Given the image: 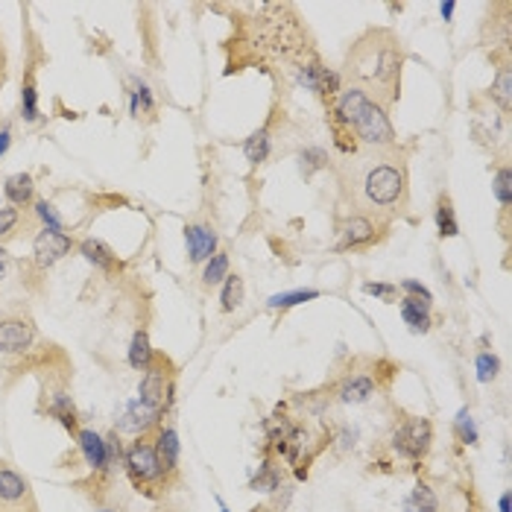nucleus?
<instances>
[{
  "mask_svg": "<svg viewBox=\"0 0 512 512\" xmlns=\"http://www.w3.org/2000/svg\"><path fill=\"white\" fill-rule=\"evenodd\" d=\"M343 199L352 206V214L375 220H392L410 206V176L407 161L399 147L390 150H357L337 164Z\"/></svg>",
  "mask_w": 512,
  "mask_h": 512,
  "instance_id": "f257e3e1",
  "label": "nucleus"
},
{
  "mask_svg": "<svg viewBox=\"0 0 512 512\" xmlns=\"http://www.w3.org/2000/svg\"><path fill=\"white\" fill-rule=\"evenodd\" d=\"M401 71H404V47L392 30L375 27L366 30L349 47L343 62V76L352 89H361L384 109L392 105L401 94Z\"/></svg>",
  "mask_w": 512,
  "mask_h": 512,
  "instance_id": "f03ea898",
  "label": "nucleus"
},
{
  "mask_svg": "<svg viewBox=\"0 0 512 512\" xmlns=\"http://www.w3.org/2000/svg\"><path fill=\"white\" fill-rule=\"evenodd\" d=\"M328 127H331L334 144L343 150V156H352L357 150H390L399 147L390 114L381 103L366 97L361 89L345 85L331 100L328 112Z\"/></svg>",
  "mask_w": 512,
  "mask_h": 512,
  "instance_id": "7ed1b4c3",
  "label": "nucleus"
},
{
  "mask_svg": "<svg viewBox=\"0 0 512 512\" xmlns=\"http://www.w3.org/2000/svg\"><path fill=\"white\" fill-rule=\"evenodd\" d=\"M123 475L144 495H161L170 486V477L164 475L161 462L152 448V437H135L127 448H123Z\"/></svg>",
  "mask_w": 512,
  "mask_h": 512,
  "instance_id": "20e7f679",
  "label": "nucleus"
},
{
  "mask_svg": "<svg viewBox=\"0 0 512 512\" xmlns=\"http://www.w3.org/2000/svg\"><path fill=\"white\" fill-rule=\"evenodd\" d=\"M390 446L401 460H424L433 448V422L428 416H404L395 424Z\"/></svg>",
  "mask_w": 512,
  "mask_h": 512,
  "instance_id": "39448f33",
  "label": "nucleus"
},
{
  "mask_svg": "<svg viewBox=\"0 0 512 512\" xmlns=\"http://www.w3.org/2000/svg\"><path fill=\"white\" fill-rule=\"evenodd\" d=\"M138 401L159 413H167L170 401H173V372H170L167 357L156 354L152 363L144 369L141 384H138Z\"/></svg>",
  "mask_w": 512,
  "mask_h": 512,
  "instance_id": "423d86ee",
  "label": "nucleus"
},
{
  "mask_svg": "<svg viewBox=\"0 0 512 512\" xmlns=\"http://www.w3.org/2000/svg\"><path fill=\"white\" fill-rule=\"evenodd\" d=\"M0 512H38L33 483L6 460H0Z\"/></svg>",
  "mask_w": 512,
  "mask_h": 512,
  "instance_id": "0eeeda50",
  "label": "nucleus"
},
{
  "mask_svg": "<svg viewBox=\"0 0 512 512\" xmlns=\"http://www.w3.org/2000/svg\"><path fill=\"white\" fill-rule=\"evenodd\" d=\"M38 340L35 322L24 314L0 316V354H30Z\"/></svg>",
  "mask_w": 512,
  "mask_h": 512,
  "instance_id": "6e6552de",
  "label": "nucleus"
},
{
  "mask_svg": "<svg viewBox=\"0 0 512 512\" xmlns=\"http://www.w3.org/2000/svg\"><path fill=\"white\" fill-rule=\"evenodd\" d=\"M386 223L384 220H375V217H366V214H352L345 217V223L340 226V240H337V252H349V249H361V246H369L378 231Z\"/></svg>",
  "mask_w": 512,
  "mask_h": 512,
  "instance_id": "1a4fd4ad",
  "label": "nucleus"
},
{
  "mask_svg": "<svg viewBox=\"0 0 512 512\" xmlns=\"http://www.w3.org/2000/svg\"><path fill=\"white\" fill-rule=\"evenodd\" d=\"M76 448H80L85 466L91 469L94 477H109L114 466L109 462V446H105V437H100L97 431L91 428H80L76 431Z\"/></svg>",
  "mask_w": 512,
  "mask_h": 512,
  "instance_id": "9d476101",
  "label": "nucleus"
},
{
  "mask_svg": "<svg viewBox=\"0 0 512 512\" xmlns=\"http://www.w3.org/2000/svg\"><path fill=\"white\" fill-rule=\"evenodd\" d=\"M74 249V237L65 235V231H53V229H42L33 240V260L38 269H50L53 264Z\"/></svg>",
  "mask_w": 512,
  "mask_h": 512,
  "instance_id": "9b49d317",
  "label": "nucleus"
},
{
  "mask_svg": "<svg viewBox=\"0 0 512 512\" xmlns=\"http://www.w3.org/2000/svg\"><path fill=\"white\" fill-rule=\"evenodd\" d=\"M152 448H156V457L161 462L164 475L170 480H179V460H182V446H179V433L173 424H159V431L152 433Z\"/></svg>",
  "mask_w": 512,
  "mask_h": 512,
  "instance_id": "f8f14e48",
  "label": "nucleus"
},
{
  "mask_svg": "<svg viewBox=\"0 0 512 512\" xmlns=\"http://www.w3.org/2000/svg\"><path fill=\"white\" fill-rule=\"evenodd\" d=\"M378 392V381L372 378V375H366V372H352V375H345V378L337 384V401L340 404H366V401H372V395Z\"/></svg>",
  "mask_w": 512,
  "mask_h": 512,
  "instance_id": "ddd939ff",
  "label": "nucleus"
},
{
  "mask_svg": "<svg viewBox=\"0 0 512 512\" xmlns=\"http://www.w3.org/2000/svg\"><path fill=\"white\" fill-rule=\"evenodd\" d=\"M185 246L190 264H206V260L217 252V235L214 229L206 223H193L185 229Z\"/></svg>",
  "mask_w": 512,
  "mask_h": 512,
  "instance_id": "4468645a",
  "label": "nucleus"
},
{
  "mask_svg": "<svg viewBox=\"0 0 512 512\" xmlns=\"http://www.w3.org/2000/svg\"><path fill=\"white\" fill-rule=\"evenodd\" d=\"M76 249H80V255L89 260L91 267L100 269V273H118L120 269V260H118V255H114V249L109 244H103V240L85 237Z\"/></svg>",
  "mask_w": 512,
  "mask_h": 512,
  "instance_id": "2eb2a0df",
  "label": "nucleus"
},
{
  "mask_svg": "<svg viewBox=\"0 0 512 512\" xmlns=\"http://www.w3.org/2000/svg\"><path fill=\"white\" fill-rule=\"evenodd\" d=\"M4 199L9 202L12 208H27L35 202V182L30 173H12L6 182H4Z\"/></svg>",
  "mask_w": 512,
  "mask_h": 512,
  "instance_id": "dca6fc26",
  "label": "nucleus"
},
{
  "mask_svg": "<svg viewBox=\"0 0 512 512\" xmlns=\"http://www.w3.org/2000/svg\"><path fill=\"white\" fill-rule=\"evenodd\" d=\"M401 320L410 325L413 334H428L431 325H433V316H431V305L422 302V299H410L404 296L401 299Z\"/></svg>",
  "mask_w": 512,
  "mask_h": 512,
  "instance_id": "f3484780",
  "label": "nucleus"
},
{
  "mask_svg": "<svg viewBox=\"0 0 512 512\" xmlns=\"http://www.w3.org/2000/svg\"><path fill=\"white\" fill-rule=\"evenodd\" d=\"M152 357H156V349H152V343H150V334L144 331V328H138V331L132 334V340H129L127 361H129V366L135 372H144L152 363Z\"/></svg>",
  "mask_w": 512,
  "mask_h": 512,
  "instance_id": "a211bd4d",
  "label": "nucleus"
},
{
  "mask_svg": "<svg viewBox=\"0 0 512 512\" xmlns=\"http://www.w3.org/2000/svg\"><path fill=\"white\" fill-rule=\"evenodd\" d=\"M404 512H439V495L428 483H416L410 495L404 498Z\"/></svg>",
  "mask_w": 512,
  "mask_h": 512,
  "instance_id": "6ab92c4d",
  "label": "nucleus"
},
{
  "mask_svg": "<svg viewBox=\"0 0 512 512\" xmlns=\"http://www.w3.org/2000/svg\"><path fill=\"white\" fill-rule=\"evenodd\" d=\"M269 152H273V138H269V129H258L244 141V156H246L249 164H252V167L264 164L269 159Z\"/></svg>",
  "mask_w": 512,
  "mask_h": 512,
  "instance_id": "aec40b11",
  "label": "nucleus"
},
{
  "mask_svg": "<svg viewBox=\"0 0 512 512\" xmlns=\"http://www.w3.org/2000/svg\"><path fill=\"white\" fill-rule=\"evenodd\" d=\"M129 112H132V118H144V114L156 112V97H152L147 82L132 80V85H129Z\"/></svg>",
  "mask_w": 512,
  "mask_h": 512,
  "instance_id": "412c9836",
  "label": "nucleus"
},
{
  "mask_svg": "<svg viewBox=\"0 0 512 512\" xmlns=\"http://www.w3.org/2000/svg\"><path fill=\"white\" fill-rule=\"evenodd\" d=\"M244 296H246L244 278L229 273V275H226V282H223V290H220V307H223V314L237 311V307L244 305Z\"/></svg>",
  "mask_w": 512,
  "mask_h": 512,
  "instance_id": "4be33fe9",
  "label": "nucleus"
},
{
  "mask_svg": "<svg viewBox=\"0 0 512 512\" xmlns=\"http://www.w3.org/2000/svg\"><path fill=\"white\" fill-rule=\"evenodd\" d=\"M322 293L314 287H305V290H287V293H275L269 296V307L273 311H287V307H296V305H305V302H314V299H320Z\"/></svg>",
  "mask_w": 512,
  "mask_h": 512,
  "instance_id": "5701e85b",
  "label": "nucleus"
},
{
  "mask_svg": "<svg viewBox=\"0 0 512 512\" xmlns=\"http://www.w3.org/2000/svg\"><path fill=\"white\" fill-rule=\"evenodd\" d=\"M437 229H439V235L442 237H457L460 235V223H457V214H454V202L451 197H446L442 193L439 202H437Z\"/></svg>",
  "mask_w": 512,
  "mask_h": 512,
  "instance_id": "b1692460",
  "label": "nucleus"
},
{
  "mask_svg": "<svg viewBox=\"0 0 512 512\" xmlns=\"http://www.w3.org/2000/svg\"><path fill=\"white\" fill-rule=\"evenodd\" d=\"M226 275H229V255L226 252H214L206 260V267H202V284H206V287H217V284L226 282Z\"/></svg>",
  "mask_w": 512,
  "mask_h": 512,
  "instance_id": "393cba45",
  "label": "nucleus"
},
{
  "mask_svg": "<svg viewBox=\"0 0 512 512\" xmlns=\"http://www.w3.org/2000/svg\"><path fill=\"white\" fill-rule=\"evenodd\" d=\"M492 100L504 109V114L512 112V71H509V65H500L498 80L492 82Z\"/></svg>",
  "mask_w": 512,
  "mask_h": 512,
  "instance_id": "a878e982",
  "label": "nucleus"
},
{
  "mask_svg": "<svg viewBox=\"0 0 512 512\" xmlns=\"http://www.w3.org/2000/svg\"><path fill=\"white\" fill-rule=\"evenodd\" d=\"M249 486H252L255 492H275V489H282V469L273 466L269 460H264L258 466L255 477H252Z\"/></svg>",
  "mask_w": 512,
  "mask_h": 512,
  "instance_id": "bb28decb",
  "label": "nucleus"
},
{
  "mask_svg": "<svg viewBox=\"0 0 512 512\" xmlns=\"http://www.w3.org/2000/svg\"><path fill=\"white\" fill-rule=\"evenodd\" d=\"M21 118H24L27 123H35V120H38V89H35L33 71L27 74V80L21 82Z\"/></svg>",
  "mask_w": 512,
  "mask_h": 512,
  "instance_id": "cd10ccee",
  "label": "nucleus"
},
{
  "mask_svg": "<svg viewBox=\"0 0 512 512\" xmlns=\"http://www.w3.org/2000/svg\"><path fill=\"white\" fill-rule=\"evenodd\" d=\"M33 214H35L38 223H42V229L65 231V220H62L59 211H56L53 202H47V199H35V202H33Z\"/></svg>",
  "mask_w": 512,
  "mask_h": 512,
  "instance_id": "c85d7f7f",
  "label": "nucleus"
},
{
  "mask_svg": "<svg viewBox=\"0 0 512 512\" xmlns=\"http://www.w3.org/2000/svg\"><path fill=\"white\" fill-rule=\"evenodd\" d=\"M454 431H457V439L462 442V446H477V424L475 419H471V410L469 407H462L457 413V419H454Z\"/></svg>",
  "mask_w": 512,
  "mask_h": 512,
  "instance_id": "c756f323",
  "label": "nucleus"
},
{
  "mask_svg": "<svg viewBox=\"0 0 512 512\" xmlns=\"http://www.w3.org/2000/svg\"><path fill=\"white\" fill-rule=\"evenodd\" d=\"M475 372H477V381L480 384H492L500 375V361H498V354H492V352H480L475 357Z\"/></svg>",
  "mask_w": 512,
  "mask_h": 512,
  "instance_id": "7c9ffc66",
  "label": "nucleus"
},
{
  "mask_svg": "<svg viewBox=\"0 0 512 512\" xmlns=\"http://www.w3.org/2000/svg\"><path fill=\"white\" fill-rule=\"evenodd\" d=\"M492 193H495V199L500 202L504 211L512 206V170L509 167H500L495 173V179H492Z\"/></svg>",
  "mask_w": 512,
  "mask_h": 512,
  "instance_id": "2f4dec72",
  "label": "nucleus"
},
{
  "mask_svg": "<svg viewBox=\"0 0 512 512\" xmlns=\"http://www.w3.org/2000/svg\"><path fill=\"white\" fill-rule=\"evenodd\" d=\"M299 161H302V173H305V176H314L316 170H325L331 159H328V152L322 147H307V150L299 152Z\"/></svg>",
  "mask_w": 512,
  "mask_h": 512,
  "instance_id": "473e14b6",
  "label": "nucleus"
},
{
  "mask_svg": "<svg viewBox=\"0 0 512 512\" xmlns=\"http://www.w3.org/2000/svg\"><path fill=\"white\" fill-rule=\"evenodd\" d=\"M21 226V208L0 206V240L15 235V229Z\"/></svg>",
  "mask_w": 512,
  "mask_h": 512,
  "instance_id": "72a5a7b5",
  "label": "nucleus"
},
{
  "mask_svg": "<svg viewBox=\"0 0 512 512\" xmlns=\"http://www.w3.org/2000/svg\"><path fill=\"white\" fill-rule=\"evenodd\" d=\"M363 293H366V296H375V299H381V302H386V305L399 302V287H395V284H384V282H366V284H363Z\"/></svg>",
  "mask_w": 512,
  "mask_h": 512,
  "instance_id": "f704fd0d",
  "label": "nucleus"
},
{
  "mask_svg": "<svg viewBox=\"0 0 512 512\" xmlns=\"http://www.w3.org/2000/svg\"><path fill=\"white\" fill-rule=\"evenodd\" d=\"M399 290H404V293H407L410 299H422V302L433 305V293L422 282H416V278H404V282L399 284Z\"/></svg>",
  "mask_w": 512,
  "mask_h": 512,
  "instance_id": "c9c22d12",
  "label": "nucleus"
},
{
  "mask_svg": "<svg viewBox=\"0 0 512 512\" xmlns=\"http://www.w3.org/2000/svg\"><path fill=\"white\" fill-rule=\"evenodd\" d=\"M9 147H12V129H9V127H0V159L6 156Z\"/></svg>",
  "mask_w": 512,
  "mask_h": 512,
  "instance_id": "e433bc0d",
  "label": "nucleus"
},
{
  "mask_svg": "<svg viewBox=\"0 0 512 512\" xmlns=\"http://www.w3.org/2000/svg\"><path fill=\"white\" fill-rule=\"evenodd\" d=\"M9 267H12V258H9V252L4 246H0V282L9 275Z\"/></svg>",
  "mask_w": 512,
  "mask_h": 512,
  "instance_id": "4c0bfd02",
  "label": "nucleus"
},
{
  "mask_svg": "<svg viewBox=\"0 0 512 512\" xmlns=\"http://www.w3.org/2000/svg\"><path fill=\"white\" fill-rule=\"evenodd\" d=\"M454 9H457V4H454V0H442V4H439V15L446 18V21H451V18H454Z\"/></svg>",
  "mask_w": 512,
  "mask_h": 512,
  "instance_id": "58836bf2",
  "label": "nucleus"
},
{
  "mask_svg": "<svg viewBox=\"0 0 512 512\" xmlns=\"http://www.w3.org/2000/svg\"><path fill=\"white\" fill-rule=\"evenodd\" d=\"M498 509H500V512H509V492H504V495H500Z\"/></svg>",
  "mask_w": 512,
  "mask_h": 512,
  "instance_id": "ea45409f",
  "label": "nucleus"
},
{
  "mask_svg": "<svg viewBox=\"0 0 512 512\" xmlns=\"http://www.w3.org/2000/svg\"><path fill=\"white\" fill-rule=\"evenodd\" d=\"M217 504H220V512H229V507H226V504H223V500H220V498H217Z\"/></svg>",
  "mask_w": 512,
  "mask_h": 512,
  "instance_id": "a19ab883",
  "label": "nucleus"
},
{
  "mask_svg": "<svg viewBox=\"0 0 512 512\" xmlns=\"http://www.w3.org/2000/svg\"><path fill=\"white\" fill-rule=\"evenodd\" d=\"M97 512H118V509H112V507H100V509H97Z\"/></svg>",
  "mask_w": 512,
  "mask_h": 512,
  "instance_id": "79ce46f5",
  "label": "nucleus"
}]
</instances>
